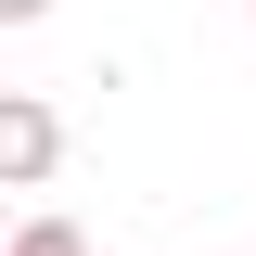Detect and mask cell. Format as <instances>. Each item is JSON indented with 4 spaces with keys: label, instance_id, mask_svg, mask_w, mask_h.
<instances>
[{
    "label": "cell",
    "instance_id": "1",
    "mask_svg": "<svg viewBox=\"0 0 256 256\" xmlns=\"http://www.w3.org/2000/svg\"><path fill=\"white\" fill-rule=\"evenodd\" d=\"M52 166H64V116H52L38 90H0V180H13V192H38Z\"/></svg>",
    "mask_w": 256,
    "mask_h": 256
},
{
    "label": "cell",
    "instance_id": "2",
    "mask_svg": "<svg viewBox=\"0 0 256 256\" xmlns=\"http://www.w3.org/2000/svg\"><path fill=\"white\" fill-rule=\"evenodd\" d=\"M13 256H90V230L64 218V205H38V218H13Z\"/></svg>",
    "mask_w": 256,
    "mask_h": 256
},
{
    "label": "cell",
    "instance_id": "3",
    "mask_svg": "<svg viewBox=\"0 0 256 256\" xmlns=\"http://www.w3.org/2000/svg\"><path fill=\"white\" fill-rule=\"evenodd\" d=\"M38 13H52V0H0V26H38Z\"/></svg>",
    "mask_w": 256,
    "mask_h": 256
},
{
    "label": "cell",
    "instance_id": "4",
    "mask_svg": "<svg viewBox=\"0 0 256 256\" xmlns=\"http://www.w3.org/2000/svg\"><path fill=\"white\" fill-rule=\"evenodd\" d=\"M244 26H256V0H244Z\"/></svg>",
    "mask_w": 256,
    "mask_h": 256
}]
</instances>
